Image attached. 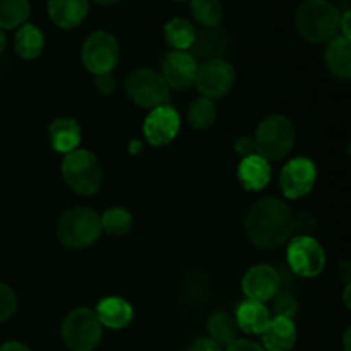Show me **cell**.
Segmentation results:
<instances>
[{
	"instance_id": "1",
	"label": "cell",
	"mask_w": 351,
	"mask_h": 351,
	"mask_svg": "<svg viewBox=\"0 0 351 351\" xmlns=\"http://www.w3.org/2000/svg\"><path fill=\"white\" fill-rule=\"evenodd\" d=\"M245 233L259 249H276L295 233V215L278 197L259 199L245 216Z\"/></svg>"
},
{
	"instance_id": "39",
	"label": "cell",
	"mask_w": 351,
	"mask_h": 351,
	"mask_svg": "<svg viewBox=\"0 0 351 351\" xmlns=\"http://www.w3.org/2000/svg\"><path fill=\"white\" fill-rule=\"evenodd\" d=\"M5 43H7L5 33H3V31L0 29V53H2V51H3V48H5Z\"/></svg>"
},
{
	"instance_id": "25",
	"label": "cell",
	"mask_w": 351,
	"mask_h": 351,
	"mask_svg": "<svg viewBox=\"0 0 351 351\" xmlns=\"http://www.w3.org/2000/svg\"><path fill=\"white\" fill-rule=\"evenodd\" d=\"M237 322L232 315L226 312H215L208 319V332L209 338L219 346H228L230 343L237 339Z\"/></svg>"
},
{
	"instance_id": "4",
	"label": "cell",
	"mask_w": 351,
	"mask_h": 351,
	"mask_svg": "<svg viewBox=\"0 0 351 351\" xmlns=\"http://www.w3.org/2000/svg\"><path fill=\"white\" fill-rule=\"evenodd\" d=\"M295 127L283 115H269L259 123L256 136V153L266 161H278L287 156L295 146Z\"/></svg>"
},
{
	"instance_id": "24",
	"label": "cell",
	"mask_w": 351,
	"mask_h": 351,
	"mask_svg": "<svg viewBox=\"0 0 351 351\" xmlns=\"http://www.w3.org/2000/svg\"><path fill=\"white\" fill-rule=\"evenodd\" d=\"M195 27L191 21L184 19V17H173L165 24V38L173 50L187 51L192 47L195 38Z\"/></svg>"
},
{
	"instance_id": "37",
	"label": "cell",
	"mask_w": 351,
	"mask_h": 351,
	"mask_svg": "<svg viewBox=\"0 0 351 351\" xmlns=\"http://www.w3.org/2000/svg\"><path fill=\"white\" fill-rule=\"evenodd\" d=\"M350 10H346L341 17H339V34L346 40H351V33H350Z\"/></svg>"
},
{
	"instance_id": "26",
	"label": "cell",
	"mask_w": 351,
	"mask_h": 351,
	"mask_svg": "<svg viewBox=\"0 0 351 351\" xmlns=\"http://www.w3.org/2000/svg\"><path fill=\"white\" fill-rule=\"evenodd\" d=\"M29 17L27 0H0V29L23 26Z\"/></svg>"
},
{
	"instance_id": "3",
	"label": "cell",
	"mask_w": 351,
	"mask_h": 351,
	"mask_svg": "<svg viewBox=\"0 0 351 351\" xmlns=\"http://www.w3.org/2000/svg\"><path fill=\"white\" fill-rule=\"evenodd\" d=\"M62 177L65 184L79 195H93L103 184V168L98 158L88 149H74L62 161Z\"/></svg>"
},
{
	"instance_id": "38",
	"label": "cell",
	"mask_w": 351,
	"mask_h": 351,
	"mask_svg": "<svg viewBox=\"0 0 351 351\" xmlns=\"http://www.w3.org/2000/svg\"><path fill=\"white\" fill-rule=\"evenodd\" d=\"M0 351H31L26 345L19 341H7L0 345Z\"/></svg>"
},
{
	"instance_id": "20",
	"label": "cell",
	"mask_w": 351,
	"mask_h": 351,
	"mask_svg": "<svg viewBox=\"0 0 351 351\" xmlns=\"http://www.w3.org/2000/svg\"><path fill=\"white\" fill-rule=\"evenodd\" d=\"M326 65L329 72L339 81H350L351 79V41L343 38L341 34L328 41L326 47Z\"/></svg>"
},
{
	"instance_id": "8",
	"label": "cell",
	"mask_w": 351,
	"mask_h": 351,
	"mask_svg": "<svg viewBox=\"0 0 351 351\" xmlns=\"http://www.w3.org/2000/svg\"><path fill=\"white\" fill-rule=\"evenodd\" d=\"M82 64L95 75L112 74L120 58L117 38L108 31H95L82 45Z\"/></svg>"
},
{
	"instance_id": "23",
	"label": "cell",
	"mask_w": 351,
	"mask_h": 351,
	"mask_svg": "<svg viewBox=\"0 0 351 351\" xmlns=\"http://www.w3.org/2000/svg\"><path fill=\"white\" fill-rule=\"evenodd\" d=\"M43 47L45 38L40 27L27 23L19 26L16 38H14V48H16V53L21 58H24V60H33V58L40 57L41 51H43Z\"/></svg>"
},
{
	"instance_id": "6",
	"label": "cell",
	"mask_w": 351,
	"mask_h": 351,
	"mask_svg": "<svg viewBox=\"0 0 351 351\" xmlns=\"http://www.w3.org/2000/svg\"><path fill=\"white\" fill-rule=\"evenodd\" d=\"M64 345L71 351H95L103 338V326L95 311L86 307L69 312L60 328Z\"/></svg>"
},
{
	"instance_id": "7",
	"label": "cell",
	"mask_w": 351,
	"mask_h": 351,
	"mask_svg": "<svg viewBox=\"0 0 351 351\" xmlns=\"http://www.w3.org/2000/svg\"><path fill=\"white\" fill-rule=\"evenodd\" d=\"M125 93L132 103L141 108H156L167 105L170 99V88L163 75L153 69L141 67L130 72L125 79Z\"/></svg>"
},
{
	"instance_id": "35",
	"label": "cell",
	"mask_w": 351,
	"mask_h": 351,
	"mask_svg": "<svg viewBox=\"0 0 351 351\" xmlns=\"http://www.w3.org/2000/svg\"><path fill=\"white\" fill-rule=\"evenodd\" d=\"M189 351H223L218 343L213 341L211 338H199L189 346Z\"/></svg>"
},
{
	"instance_id": "10",
	"label": "cell",
	"mask_w": 351,
	"mask_h": 351,
	"mask_svg": "<svg viewBox=\"0 0 351 351\" xmlns=\"http://www.w3.org/2000/svg\"><path fill=\"white\" fill-rule=\"evenodd\" d=\"M194 84L202 95V98H223L232 91L233 84H235V71H233L232 64L223 60V58L206 60L197 69Z\"/></svg>"
},
{
	"instance_id": "13",
	"label": "cell",
	"mask_w": 351,
	"mask_h": 351,
	"mask_svg": "<svg viewBox=\"0 0 351 351\" xmlns=\"http://www.w3.org/2000/svg\"><path fill=\"white\" fill-rule=\"evenodd\" d=\"M280 273L274 267L267 266V264L250 267L242 280V290L245 293L247 300L261 302V304L273 300L274 295L280 291Z\"/></svg>"
},
{
	"instance_id": "42",
	"label": "cell",
	"mask_w": 351,
	"mask_h": 351,
	"mask_svg": "<svg viewBox=\"0 0 351 351\" xmlns=\"http://www.w3.org/2000/svg\"><path fill=\"white\" fill-rule=\"evenodd\" d=\"M348 293H350V283L346 285V290H345V304H346V307H350V297H348Z\"/></svg>"
},
{
	"instance_id": "41",
	"label": "cell",
	"mask_w": 351,
	"mask_h": 351,
	"mask_svg": "<svg viewBox=\"0 0 351 351\" xmlns=\"http://www.w3.org/2000/svg\"><path fill=\"white\" fill-rule=\"evenodd\" d=\"M93 2L99 3V5H112V3L120 2V0H93Z\"/></svg>"
},
{
	"instance_id": "14",
	"label": "cell",
	"mask_w": 351,
	"mask_h": 351,
	"mask_svg": "<svg viewBox=\"0 0 351 351\" xmlns=\"http://www.w3.org/2000/svg\"><path fill=\"white\" fill-rule=\"evenodd\" d=\"M197 69V60L189 51L173 50L163 58V71L160 74L163 75L168 88L182 91L194 86Z\"/></svg>"
},
{
	"instance_id": "22",
	"label": "cell",
	"mask_w": 351,
	"mask_h": 351,
	"mask_svg": "<svg viewBox=\"0 0 351 351\" xmlns=\"http://www.w3.org/2000/svg\"><path fill=\"white\" fill-rule=\"evenodd\" d=\"M50 134V144L57 153L69 154L74 149H77L81 143V127L74 119L69 117H60L53 120L51 125L48 127Z\"/></svg>"
},
{
	"instance_id": "34",
	"label": "cell",
	"mask_w": 351,
	"mask_h": 351,
	"mask_svg": "<svg viewBox=\"0 0 351 351\" xmlns=\"http://www.w3.org/2000/svg\"><path fill=\"white\" fill-rule=\"evenodd\" d=\"M225 351H266L259 343L249 341V339H235L226 346Z\"/></svg>"
},
{
	"instance_id": "28",
	"label": "cell",
	"mask_w": 351,
	"mask_h": 351,
	"mask_svg": "<svg viewBox=\"0 0 351 351\" xmlns=\"http://www.w3.org/2000/svg\"><path fill=\"white\" fill-rule=\"evenodd\" d=\"M101 230L112 237H122L132 228V215L125 208H110L99 216Z\"/></svg>"
},
{
	"instance_id": "9",
	"label": "cell",
	"mask_w": 351,
	"mask_h": 351,
	"mask_svg": "<svg viewBox=\"0 0 351 351\" xmlns=\"http://www.w3.org/2000/svg\"><path fill=\"white\" fill-rule=\"evenodd\" d=\"M288 266L302 278H315L324 271L326 252L311 235H297L287 249Z\"/></svg>"
},
{
	"instance_id": "18",
	"label": "cell",
	"mask_w": 351,
	"mask_h": 351,
	"mask_svg": "<svg viewBox=\"0 0 351 351\" xmlns=\"http://www.w3.org/2000/svg\"><path fill=\"white\" fill-rule=\"evenodd\" d=\"M89 0H48V16L62 29L77 27L86 19Z\"/></svg>"
},
{
	"instance_id": "27",
	"label": "cell",
	"mask_w": 351,
	"mask_h": 351,
	"mask_svg": "<svg viewBox=\"0 0 351 351\" xmlns=\"http://www.w3.org/2000/svg\"><path fill=\"white\" fill-rule=\"evenodd\" d=\"M216 117H218V110L213 99L208 98H197L191 103L189 106L187 119L194 129L197 130H206L216 122Z\"/></svg>"
},
{
	"instance_id": "19",
	"label": "cell",
	"mask_w": 351,
	"mask_h": 351,
	"mask_svg": "<svg viewBox=\"0 0 351 351\" xmlns=\"http://www.w3.org/2000/svg\"><path fill=\"white\" fill-rule=\"evenodd\" d=\"M237 177L245 191H263L271 180L269 161L261 158L259 154L242 158L237 168Z\"/></svg>"
},
{
	"instance_id": "21",
	"label": "cell",
	"mask_w": 351,
	"mask_h": 351,
	"mask_svg": "<svg viewBox=\"0 0 351 351\" xmlns=\"http://www.w3.org/2000/svg\"><path fill=\"white\" fill-rule=\"evenodd\" d=\"M237 328L247 335H263L271 322V314L267 307L261 302L245 300L239 305L235 315Z\"/></svg>"
},
{
	"instance_id": "31",
	"label": "cell",
	"mask_w": 351,
	"mask_h": 351,
	"mask_svg": "<svg viewBox=\"0 0 351 351\" xmlns=\"http://www.w3.org/2000/svg\"><path fill=\"white\" fill-rule=\"evenodd\" d=\"M17 311V297L12 288L0 283V322H5L16 314Z\"/></svg>"
},
{
	"instance_id": "16",
	"label": "cell",
	"mask_w": 351,
	"mask_h": 351,
	"mask_svg": "<svg viewBox=\"0 0 351 351\" xmlns=\"http://www.w3.org/2000/svg\"><path fill=\"white\" fill-rule=\"evenodd\" d=\"M99 324L108 329H123L132 322L134 308L125 298L106 297L99 300L95 311Z\"/></svg>"
},
{
	"instance_id": "32",
	"label": "cell",
	"mask_w": 351,
	"mask_h": 351,
	"mask_svg": "<svg viewBox=\"0 0 351 351\" xmlns=\"http://www.w3.org/2000/svg\"><path fill=\"white\" fill-rule=\"evenodd\" d=\"M315 228V218L311 213H300L295 216V232H300L298 235H308L311 230Z\"/></svg>"
},
{
	"instance_id": "43",
	"label": "cell",
	"mask_w": 351,
	"mask_h": 351,
	"mask_svg": "<svg viewBox=\"0 0 351 351\" xmlns=\"http://www.w3.org/2000/svg\"><path fill=\"white\" fill-rule=\"evenodd\" d=\"M177 2H184V0H177Z\"/></svg>"
},
{
	"instance_id": "36",
	"label": "cell",
	"mask_w": 351,
	"mask_h": 351,
	"mask_svg": "<svg viewBox=\"0 0 351 351\" xmlns=\"http://www.w3.org/2000/svg\"><path fill=\"white\" fill-rule=\"evenodd\" d=\"M96 88L101 95H110L115 89V79L112 74L96 75Z\"/></svg>"
},
{
	"instance_id": "15",
	"label": "cell",
	"mask_w": 351,
	"mask_h": 351,
	"mask_svg": "<svg viewBox=\"0 0 351 351\" xmlns=\"http://www.w3.org/2000/svg\"><path fill=\"white\" fill-rule=\"evenodd\" d=\"M230 47V36L223 27L213 26L204 27L201 33H195L194 43H192V57H201L206 60L221 58Z\"/></svg>"
},
{
	"instance_id": "29",
	"label": "cell",
	"mask_w": 351,
	"mask_h": 351,
	"mask_svg": "<svg viewBox=\"0 0 351 351\" xmlns=\"http://www.w3.org/2000/svg\"><path fill=\"white\" fill-rule=\"evenodd\" d=\"M191 12L201 26H219L223 19V5L219 0H191Z\"/></svg>"
},
{
	"instance_id": "40",
	"label": "cell",
	"mask_w": 351,
	"mask_h": 351,
	"mask_svg": "<svg viewBox=\"0 0 351 351\" xmlns=\"http://www.w3.org/2000/svg\"><path fill=\"white\" fill-rule=\"evenodd\" d=\"M343 343H345V351H350V329H346L345 338H343Z\"/></svg>"
},
{
	"instance_id": "30",
	"label": "cell",
	"mask_w": 351,
	"mask_h": 351,
	"mask_svg": "<svg viewBox=\"0 0 351 351\" xmlns=\"http://www.w3.org/2000/svg\"><path fill=\"white\" fill-rule=\"evenodd\" d=\"M273 300H274L273 312L276 317L293 319L295 315H297L298 304L293 298V295H290L288 291H278V293L273 297Z\"/></svg>"
},
{
	"instance_id": "2",
	"label": "cell",
	"mask_w": 351,
	"mask_h": 351,
	"mask_svg": "<svg viewBox=\"0 0 351 351\" xmlns=\"http://www.w3.org/2000/svg\"><path fill=\"white\" fill-rule=\"evenodd\" d=\"M339 10L329 0H304L295 12V26L311 43H328L339 34Z\"/></svg>"
},
{
	"instance_id": "33",
	"label": "cell",
	"mask_w": 351,
	"mask_h": 351,
	"mask_svg": "<svg viewBox=\"0 0 351 351\" xmlns=\"http://www.w3.org/2000/svg\"><path fill=\"white\" fill-rule=\"evenodd\" d=\"M235 151L237 154H240L242 158H247V156H252V154H257L256 153V144H254V139L249 136H242L237 139L235 143Z\"/></svg>"
},
{
	"instance_id": "11",
	"label": "cell",
	"mask_w": 351,
	"mask_h": 351,
	"mask_svg": "<svg viewBox=\"0 0 351 351\" xmlns=\"http://www.w3.org/2000/svg\"><path fill=\"white\" fill-rule=\"evenodd\" d=\"M317 180V168L308 158L288 161L280 175L281 192L287 199H302L311 194Z\"/></svg>"
},
{
	"instance_id": "12",
	"label": "cell",
	"mask_w": 351,
	"mask_h": 351,
	"mask_svg": "<svg viewBox=\"0 0 351 351\" xmlns=\"http://www.w3.org/2000/svg\"><path fill=\"white\" fill-rule=\"evenodd\" d=\"M180 130V115L170 105H161L151 110L144 120L143 132L151 146H167Z\"/></svg>"
},
{
	"instance_id": "17",
	"label": "cell",
	"mask_w": 351,
	"mask_h": 351,
	"mask_svg": "<svg viewBox=\"0 0 351 351\" xmlns=\"http://www.w3.org/2000/svg\"><path fill=\"white\" fill-rule=\"evenodd\" d=\"M261 336H263L261 346L266 351H290L297 343V328L293 319L274 315Z\"/></svg>"
},
{
	"instance_id": "5",
	"label": "cell",
	"mask_w": 351,
	"mask_h": 351,
	"mask_svg": "<svg viewBox=\"0 0 351 351\" xmlns=\"http://www.w3.org/2000/svg\"><path fill=\"white\" fill-rule=\"evenodd\" d=\"M101 233L99 216L89 208H72L58 219V240L69 249H86L93 245Z\"/></svg>"
}]
</instances>
